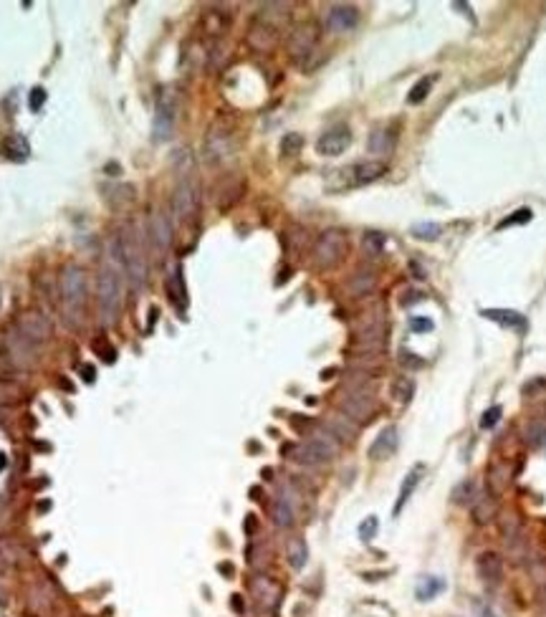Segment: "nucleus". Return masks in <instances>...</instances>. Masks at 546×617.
Wrapping results in <instances>:
<instances>
[{"label": "nucleus", "mask_w": 546, "mask_h": 617, "mask_svg": "<svg viewBox=\"0 0 546 617\" xmlns=\"http://www.w3.org/2000/svg\"><path fill=\"white\" fill-rule=\"evenodd\" d=\"M412 395H415V382L408 375H402V377H397L395 382H392V398H395L400 405H408L410 400H412Z\"/></svg>", "instance_id": "f704fd0d"}, {"label": "nucleus", "mask_w": 546, "mask_h": 617, "mask_svg": "<svg viewBox=\"0 0 546 617\" xmlns=\"http://www.w3.org/2000/svg\"><path fill=\"white\" fill-rule=\"evenodd\" d=\"M488 486H491V491L501 493L503 488L508 486V468L503 463L494 465L491 471H488Z\"/></svg>", "instance_id": "e433bc0d"}, {"label": "nucleus", "mask_w": 546, "mask_h": 617, "mask_svg": "<svg viewBox=\"0 0 546 617\" xmlns=\"http://www.w3.org/2000/svg\"><path fill=\"white\" fill-rule=\"evenodd\" d=\"M23 557H26V549H23L18 542L0 537V565H3V567H15V565H20V562H23Z\"/></svg>", "instance_id": "c756f323"}, {"label": "nucleus", "mask_w": 546, "mask_h": 617, "mask_svg": "<svg viewBox=\"0 0 546 617\" xmlns=\"http://www.w3.org/2000/svg\"><path fill=\"white\" fill-rule=\"evenodd\" d=\"M114 259L122 263L132 289H142L147 284V246L145 235L137 223H124L119 235L112 240Z\"/></svg>", "instance_id": "f03ea898"}, {"label": "nucleus", "mask_w": 546, "mask_h": 617, "mask_svg": "<svg viewBox=\"0 0 546 617\" xmlns=\"http://www.w3.org/2000/svg\"><path fill=\"white\" fill-rule=\"evenodd\" d=\"M286 557H289V565L294 569H303L306 567V559H309V546L301 537H294L286 546Z\"/></svg>", "instance_id": "2f4dec72"}, {"label": "nucleus", "mask_w": 546, "mask_h": 617, "mask_svg": "<svg viewBox=\"0 0 546 617\" xmlns=\"http://www.w3.org/2000/svg\"><path fill=\"white\" fill-rule=\"evenodd\" d=\"M349 251V235L342 228H326L311 248V263L319 271H331L342 263Z\"/></svg>", "instance_id": "0eeeda50"}, {"label": "nucleus", "mask_w": 546, "mask_h": 617, "mask_svg": "<svg viewBox=\"0 0 546 617\" xmlns=\"http://www.w3.org/2000/svg\"><path fill=\"white\" fill-rule=\"evenodd\" d=\"M501 534H503V544H506V554L513 565H519L529 557V544L526 534H524V524L516 514H508L501 521Z\"/></svg>", "instance_id": "9d476101"}, {"label": "nucleus", "mask_w": 546, "mask_h": 617, "mask_svg": "<svg viewBox=\"0 0 546 617\" xmlns=\"http://www.w3.org/2000/svg\"><path fill=\"white\" fill-rule=\"evenodd\" d=\"M96 301H99V319L104 326H114L122 314L124 304V286H122V273L114 266H104L96 281Z\"/></svg>", "instance_id": "20e7f679"}, {"label": "nucleus", "mask_w": 546, "mask_h": 617, "mask_svg": "<svg viewBox=\"0 0 546 617\" xmlns=\"http://www.w3.org/2000/svg\"><path fill=\"white\" fill-rule=\"evenodd\" d=\"M172 238H175V231H172V223L167 218V212L162 210H152L150 215V240H152V248L159 253V256H165L172 246Z\"/></svg>", "instance_id": "dca6fc26"}, {"label": "nucleus", "mask_w": 546, "mask_h": 617, "mask_svg": "<svg viewBox=\"0 0 546 617\" xmlns=\"http://www.w3.org/2000/svg\"><path fill=\"white\" fill-rule=\"evenodd\" d=\"M475 498H478V496H475V484H473V481H461V484L453 488V501H455V504H463V506L473 504Z\"/></svg>", "instance_id": "58836bf2"}, {"label": "nucleus", "mask_w": 546, "mask_h": 617, "mask_svg": "<svg viewBox=\"0 0 546 617\" xmlns=\"http://www.w3.org/2000/svg\"><path fill=\"white\" fill-rule=\"evenodd\" d=\"M233 124L225 119H215L205 134V142H203V159L208 162L210 167H217L228 162L233 157Z\"/></svg>", "instance_id": "6e6552de"}, {"label": "nucleus", "mask_w": 546, "mask_h": 617, "mask_svg": "<svg viewBox=\"0 0 546 617\" xmlns=\"http://www.w3.org/2000/svg\"><path fill=\"white\" fill-rule=\"evenodd\" d=\"M81 375H84V382H94V367L92 365H81Z\"/></svg>", "instance_id": "864d4df0"}, {"label": "nucleus", "mask_w": 546, "mask_h": 617, "mask_svg": "<svg viewBox=\"0 0 546 617\" xmlns=\"http://www.w3.org/2000/svg\"><path fill=\"white\" fill-rule=\"evenodd\" d=\"M375 286H377V276L375 271H357L352 273V279L347 281V291L352 293V296H367V293L375 291Z\"/></svg>", "instance_id": "a878e982"}, {"label": "nucleus", "mask_w": 546, "mask_h": 617, "mask_svg": "<svg viewBox=\"0 0 546 617\" xmlns=\"http://www.w3.org/2000/svg\"><path fill=\"white\" fill-rule=\"evenodd\" d=\"M498 511V506H496V498L494 496H478L473 501V518L475 524H491Z\"/></svg>", "instance_id": "7c9ffc66"}, {"label": "nucleus", "mask_w": 546, "mask_h": 617, "mask_svg": "<svg viewBox=\"0 0 546 617\" xmlns=\"http://www.w3.org/2000/svg\"><path fill=\"white\" fill-rule=\"evenodd\" d=\"M397 359H400V365L405 367V370H408V372L420 370V367L425 365V362H422V359L417 357V354H415V352H410V349H402L400 357H397Z\"/></svg>", "instance_id": "49530a36"}, {"label": "nucleus", "mask_w": 546, "mask_h": 617, "mask_svg": "<svg viewBox=\"0 0 546 617\" xmlns=\"http://www.w3.org/2000/svg\"><path fill=\"white\" fill-rule=\"evenodd\" d=\"M478 617H496V612L486 604H478Z\"/></svg>", "instance_id": "5fc2aeb1"}, {"label": "nucleus", "mask_w": 546, "mask_h": 617, "mask_svg": "<svg viewBox=\"0 0 546 617\" xmlns=\"http://www.w3.org/2000/svg\"><path fill=\"white\" fill-rule=\"evenodd\" d=\"M278 36H281V31H278V28L268 26V23H264V20L253 18L245 41H248V46L253 48V51L266 53V51H273V46L278 43Z\"/></svg>", "instance_id": "f3484780"}, {"label": "nucleus", "mask_w": 546, "mask_h": 617, "mask_svg": "<svg viewBox=\"0 0 546 617\" xmlns=\"http://www.w3.org/2000/svg\"><path fill=\"white\" fill-rule=\"evenodd\" d=\"M283 453H289V458L299 460L303 465H322L336 458L339 453V440L329 430H314L306 440L296 445H286Z\"/></svg>", "instance_id": "39448f33"}, {"label": "nucleus", "mask_w": 546, "mask_h": 617, "mask_svg": "<svg viewBox=\"0 0 546 617\" xmlns=\"http://www.w3.org/2000/svg\"><path fill=\"white\" fill-rule=\"evenodd\" d=\"M385 243H387V238H385L382 233H377V231L364 233V238H362L364 253H369V256H380V253L385 251Z\"/></svg>", "instance_id": "4c0bfd02"}, {"label": "nucleus", "mask_w": 546, "mask_h": 617, "mask_svg": "<svg viewBox=\"0 0 546 617\" xmlns=\"http://www.w3.org/2000/svg\"><path fill=\"white\" fill-rule=\"evenodd\" d=\"M6 352H8V359L15 365V370H26V367L34 365L36 357H38V354H36L38 347L31 344L26 337H20L13 326V332L6 334Z\"/></svg>", "instance_id": "ddd939ff"}, {"label": "nucleus", "mask_w": 546, "mask_h": 617, "mask_svg": "<svg viewBox=\"0 0 546 617\" xmlns=\"http://www.w3.org/2000/svg\"><path fill=\"white\" fill-rule=\"evenodd\" d=\"M94 349L101 354V359H104L106 365H112L114 359H117V352H114V347L106 342V339H94Z\"/></svg>", "instance_id": "09e8293b"}, {"label": "nucleus", "mask_w": 546, "mask_h": 617, "mask_svg": "<svg viewBox=\"0 0 546 617\" xmlns=\"http://www.w3.org/2000/svg\"><path fill=\"white\" fill-rule=\"evenodd\" d=\"M178 159V185L172 195V210L182 223H192L200 212V182L195 177V159L187 150H180Z\"/></svg>", "instance_id": "7ed1b4c3"}, {"label": "nucleus", "mask_w": 546, "mask_h": 617, "mask_svg": "<svg viewBox=\"0 0 546 617\" xmlns=\"http://www.w3.org/2000/svg\"><path fill=\"white\" fill-rule=\"evenodd\" d=\"M0 299H3V296H0Z\"/></svg>", "instance_id": "052dcab7"}, {"label": "nucleus", "mask_w": 546, "mask_h": 617, "mask_svg": "<svg viewBox=\"0 0 546 617\" xmlns=\"http://www.w3.org/2000/svg\"><path fill=\"white\" fill-rule=\"evenodd\" d=\"M377 529H380L377 516H367L362 524H359V539H362V542H372V539L377 537Z\"/></svg>", "instance_id": "c03bdc74"}, {"label": "nucleus", "mask_w": 546, "mask_h": 617, "mask_svg": "<svg viewBox=\"0 0 546 617\" xmlns=\"http://www.w3.org/2000/svg\"><path fill=\"white\" fill-rule=\"evenodd\" d=\"M501 412H503V410H501L498 405H496V407H491V410H486V412H483V418H480V428H494V425L501 420Z\"/></svg>", "instance_id": "3c124183"}, {"label": "nucleus", "mask_w": 546, "mask_h": 617, "mask_svg": "<svg viewBox=\"0 0 546 617\" xmlns=\"http://www.w3.org/2000/svg\"><path fill=\"white\" fill-rule=\"evenodd\" d=\"M217 569L225 572V574H233V567H231V565H220V567H217Z\"/></svg>", "instance_id": "4d7b16f0"}, {"label": "nucleus", "mask_w": 546, "mask_h": 617, "mask_svg": "<svg viewBox=\"0 0 546 617\" xmlns=\"http://www.w3.org/2000/svg\"><path fill=\"white\" fill-rule=\"evenodd\" d=\"M397 445H400V433H397L395 425H387L382 428L380 435L375 438V443L369 445V458L372 460H387L395 456Z\"/></svg>", "instance_id": "aec40b11"}, {"label": "nucleus", "mask_w": 546, "mask_h": 617, "mask_svg": "<svg viewBox=\"0 0 546 617\" xmlns=\"http://www.w3.org/2000/svg\"><path fill=\"white\" fill-rule=\"evenodd\" d=\"M0 152L6 154L8 159H13V162H26L28 154H31V145H28V140L23 134H10V137L3 140Z\"/></svg>", "instance_id": "b1692460"}, {"label": "nucleus", "mask_w": 546, "mask_h": 617, "mask_svg": "<svg viewBox=\"0 0 546 617\" xmlns=\"http://www.w3.org/2000/svg\"><path fill=\"white\" fill-rule=\"evenodd\" d=\"M13 372H15V365L8 359V354L0 352V379H10Z\"/></svg>", "instance_id": "603ef678"}, {"label": "nucleus", "mask_w": 546, "mask_h": 617, "mask_svg": "<svg viewBox=\"0 0 546 617\" xmlns=\"http://www.w3.org/2000/svg\"><path fill=\"white\" fill-rule=\"evenodd\" d=\"M86 304H89V286L86 271L81 266L69 263L59 276V306L61 319L69 329H81L86 321Z\"/></svg>", "instance_id": "f257e3e1"}, {"label": "nucleus", "mask_w": 546, "mask_h": 617, "mask_svg": "<svg viewBox=\"0 0 546 617\" xmlns=\"http://www.w3.org/2000/svg\"><path fill=\"white\" fill-rule=\"evenodd\" d=\"M326 430H329L336 440H339V438H344V440H354V435H357V423H352V420H349L347 415H331V418L326 420Z\"/></svg>", "instance_id": "c85d7f7f"}, {"label": "nucleus", "mask_w": 546, "mask_h": 617, "mask_svg": "<svg viewBox=\"0 0 546 617\" xmlns=\"http://www.w3.org/2000/svg\"><path fill=\"white\" fill-rule=\"evenodd\" d=\"M0 604H6V592L0 590Z\"/></svg>", "instance_id": "bf43d9fd"}, {"label": "nucleus", "mask_w": 546, "mask_h": 617, "mask_svg": "<svg viewBox=\"0 0 546 617\" xmlns=\"http://www.w3.org/2000/svg\"><path fill=\"white\" fill-rule=\"evenodd\" d=\"M440 233L443 226H438V223H417V226H412V235L417 240H438Z\"/></svg>", "instance_id": "a19ab883"}, {"label": "nucleus", "mask_w": 546, "mask_h": 617, "mask_svg": "<svg viewBox=\"0 0 546 617\" xmlns=\"http://www.w3.org/2000/svg\"><path fill=\"white\" fill-rule=\"evenodd\" d=\"M316 43H319V28H316L314 23H303V26L294 28L289 41H286L291 61L306 64V59L316 51Z\"/></svg>", "instance_id": "9b49d317"}, {"label": "nucleus", "mask_w": 546, "mask_h": 617, "mask_svg": "<svg viewBox=\"0 0 546 617\" xmlns=\"http://www.w3.org/2000/svg\"><path fill=\"white\" fill-rule=\"evenodd\" d=\"M301 147H303V137L299 132H286L281 137V152L286 154V157L299 154L301 152Z\"/></svg>", "instance_id": "ea45409f"}, {"label": "nucleus", "mask_w": 546, "mask_h": 617, "mask_svg": "<svg viewBox=\"0 0 546 617\" xmlns=\"http://www.w3.org/2000/svg\"><path fill=\"white\" fill-rule=\"evenodd\" d=\"M524 440L529 443V448H541V445H546V423L531 420V423L524 428Z\"/></svg>", "instance_id": "72a5a7b5"}, {"label": "nucleus", "mask_w": 546, "mask_h": 617, "mask_svg": "<svg viewBox=\"0 0 546 617\" xmlns=\"http://www.w3.org/2000/svg\"><path fill=\"white\" fill-rule=\"evenodd\" d=\"M339 407L347 415L352 423H367L375 412V402L369 395H364L362 390H349L342 400H339Z\"/></svg>", "instance_id": "2eb2a0df"}, {"label": "nucleus", "mask_w": 546, "mask_h": 617, "mask_svg": "<svg viewBox=\"0 0 546 617\" xmlns=\"http://www.w3.org/2000/svg\"><path fill=\"white\" fill-rule=\"evenodd\" d=\"M294 493L283 491L281 496L273 501V509H271V516H273V524L281 526V529H289L296 521V504H294Z\"/></svg>", "instance_id": "4be33fe9"}, {"label": "nucleus", "mask_w": 546, "mask_h": 617, "mask_svg": "<svg viewBox=\"0 0 546 617\" xmlns=\"http://www.w3.org/2000/svg\"><path fill=\"white\" fill-rule=\"evenodd\" d=\"M395 132H389V129H375V132L369 134V152H375V154H389L392 150H395Z\"/></svg>", "instance_id": "cd10ccee"}, {"label": "nucleus", "mask_w": 546, "mask_h": 617, "mask_svg": "<svg viewBox=\"0 0 546 617\" xmlns=\"http://www.w3.org/2000/svg\"><path fill=\"white\" fill-rule=\"evenodd\" d=\"M175 122H178V94L175 89H162L155 104V119H152V140L167 142L175 134Z\"/></svg>", "instance_id": "1a4fd4ad"}, {"label": "nucleus", "mask_w": 546, "mask_h": 617, "mask_svg": "<svg viewBox=\"0 0 546 617\" xmlns=\"http://www.w3.org/2000/svg\"><path fill=\"white\" fill-rule=\"evenodd\" d=\"M443 590H445V582L440 577H422L417 582V587H415V595H417L420 602H428V600L438 597Z\"/></svg>", "instance_id": "473e14b6"}, {"label": "nucleus", "mask_w": 546, "mask_h": 617, "mask_svg": "<svg viewBox=\"0 0 546 617\" xmlns=\"http://www.w3.org/2000/svg\"><path fill=\"white\" fill-rule=\"evenodd\" d=\"M233 610H238V612H243V600L238 597V595H233Z\"/></svg>", "instance_id": "6e6d98bb"}, {"label": "nucleus", "mask_w": 546, "mask_h": 617, "mask_svg": "<svg viewBox=\"0 0 546 617\" xmlns=\"http://www.w3.org/2000/svg\"><path fill=\"white\" fill-rule=\"evenodd\" d=\"M352 145V132L347 124H336L331 129L316 140V152L322 157H339L342 152H347V147Z\"/></svg>", "instance_id": "4468645a"}, {"label": "nucleus", "mask_w": 546, "mask_h": 617, "mask_svg": "<svg viewBox=\"0 0 546 617\" xmlns=\"http://www.w3.org/2000/svg\"><path fill=\"white\" fill-rule=\"evenodd\" d=\"M422 473H425V465L417 463V465H415V468H412V471L408 473V478L402 481V486H400V496H397V504H395V516H400V511H402V509H405V504H408L410 496H412V493H415L417 484H420V481H422Z\"/></svg>", "instance_id": "393cba45"}, {"label": "nucleus", "mask_w": 546, "mask_h": 617, "mask_svg": "<svg viewBox=\"0 0 546 617\" xmlns=\"http://www.w3.org/2000/svg\"><path fill=\"white\" fill-rule=\"evenodd\" d=\"M529 572H531V579L536 587L546 590V559H533L529 565Z\"/></svg>", "instance_id": "37998d69"}, {"label": "nucleus", "mask_w": 546, "mask_h": 617, "mask_svg": "<svg viewBox=\"0 0 546 617\" xmlns=\"http://www.w3.org/2000/svg\"><path fill=\"white\" fill-rule=\"evenodd\" d=\"M20 398H23V390H20L18 382H13V379H0V407L15 405V402H20Z\"/></svg>", "instance_id": "c9c22d12"}, {"label": "nucleus", "mask_w": 546, "mask_h": 617, "mask_svg": "<svg viewBox=\"0 0 546 617\" xmlns=\"http://www.w3.org/2000/svg\"><path fill=\"white\" fill-rule=\"evenodd\" d=\"M250 592H253L256 602L261 604L264 610H276L278 602H281V587H278L273 579L264 577V574H258V577L250 582Z\"/></svg>", "instance_id": "6ab92c4d"}, {"label": "nucleus", "mask_w": 546, "mask_h": 617, "mask_svg": "<svg viewBox=\"0 0 546 617\" xmlns=\"http://www.w3.org/2000/svg\"><path fill=\"white\" fill-rule=\"evenodd\" d=\"M15 332H18L20 337H26L31 344L41 347L51 339V321L41 312H26V314H20L18 321H15Z\"/></svg>", "instance_id": "f8f14e48"}, {"label": "nucleus", "mask_w": 546, "mask_h": 617, "mask_svg": "<svg viewBox=\"0 0 546 617\" xmlns=\"http://www.w3.org/2000/svg\"><path fill=\"white\" fill-rule=\"evenodd\" d=\"M529 220H531V210H529V208H521V210L513 212L511 218L501 220L498 231H503V228H508V226H521V223H529Z\"/></svg>", "instance_id": "a18cd8bd"}, {"label": "nucleus", "mask_w": 546, "mask_h": 617, "mask_svg": "<svg viewBox=\"0 0 546 617\" xmlns=\"http://www.w3.org/2000/svg\"><path fill=\"white\" fill-rule=\"evenodd\" d=\"M430 89H433V79H420L412 89H410L408 104H422V101L428 99Z\"/></svg>", "instance_id": "79ce46f5"}, {"label": "nucleus", "mask_w": 546, "mask_h": 617, "mask_svg": "<svg viewBox=\"0 0 546 617\" xmlns=\"http://www.w3.org/2000/svg\"><path fill=\"white\" fill-rule=\"evenodd\" d=\"M324 20H326V28L334 34H349L359 23V10L354 6H331Z\"/></svg>", "instance_id": "a211bd4d"}, {"label": "nucleus", "mask_w": 546, "mask_h": 617, "mask_svg": "<svg viewBox=\"0 0 546 617\" xmlns=\"http://www.w3.org/2000/svg\"><path fill=\"white\" fill-rule=\"evenodd\" d=\"M433 321H430L428 317H412L410 319V329H412V332H433Z\"/></svg>", "instance_id": "8fccbe9b"}, {"label": "nucleus", "mask_w": 546, "mask_h": 617, "mask_svg": "<svg viewBox=\"0 0 546 617\" xmlns=\"http://www.w3.org/2000/svg\"><path fill=\"white\" fill-rule=\"evenodd\" d=\"M475 574L486 584H498L503 579V559L496 551H483L475 559Z\"/></svg>", "instance_id": "412c9836"}, {"label": "nucleus", "mask_w": 546, "mask_h": 617, "mask_svg": "<svg viewBox=\"0 0 546 617\" xmlns=\"http://www.w3.org/2000/svg\"><path fill=\"white\" fill-rule=\"evenodd\" d=\"M167 293H170V299L185 309L187 306V289H185V276H182V266H175L167 276Z\"/></svg>", "instance_id": "bb28decb"}, {"label": "nucleus", "mask_w": 546, "mask_h": 617, "mask_svg": "<svg viewBox=\"0 0 546 617\" xmlns=\"http://www.w3.org/2000/svg\"><path fill=\"white\" fill-rule=\"evenodd\" d=\"M6 463H8L6 453H0V471H6Z\"/></svg>", "instance_id": "13d9d810"}, {"label": "nucleus", "mask_w": 546, "mask_h": 617, "mask_svg": "<svg viewBox=\"0 0 546 617\" xmlns=\"http://www.w3.org/2000/svg\"><path fill=\"white\" fill-rule=\"evenodd\" d=\"M43 104H46V89L43 87L31 89V94H28V106H31V112H41Z\"/></svg>", "instance_id": "de8ad7c7"}, {"label": "nucleus", "mask_w": 546, "mask_h": 617, "mask_svg": "<svg viewBox=\"0 0 546 617\" xmlns=\"http://www.w3.org/2000/svg\"><path fill=\"white\" fill-rule=\"evenodd\" d=\"M385 173H387L385 162H380V159H362V162L342 167V170H334L329 175V180H326V187L331 193H344V190H352V187L372 185Z\"/></svg>", "instance_id": "423d86ee"}, {"label": "nucleus", "mask_w": 546, "mask_h": 617, "mask_svg": "<svg viewBox=\"0 0 546 617\" xmlns=\"http://www.w3.org/2000/svg\"><path fill=\"white\" fill-rule=\"evenodd\" d=\"M483 317L491 319V321H496V324H501V326H508V329H519V332L526 329V319H524V314L513 312V309H483Z\"/></svg>", "instance_id": "5701e85b"}]
</instances>
